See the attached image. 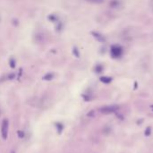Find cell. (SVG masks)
Listing matches in <instances>:
<instances>
[{
	"label": "cell",
	"mask_w": 153,
	"mask_h": 153,
	"mask_svg": "<svg viewBox=\"0 0 153 153\" xmlns=\"http://www.w3.org/2000/svg\"><path fill=\"white\" fill-rule=\"evenodd\" d=\"M117 107L115 106H108V107H103L101 108H100V111L102 114H111V113H115L117 110Z\"/></svg>",
	"instance_id": "3957f363"
},
{
	"label": "cell",
	"mask_w": 153,
	"mask_h": 153,
	"mask_svg": "<svg viewBox=\"0 0 153 153\" xmlns=\"http://www.w3.org/2000/svg\"><path fill=\"white\" fill-rule=\"evenodd\" d=\"M56 127H57V133H58L59 134H61V133L63 132V129H64V125L61 124V123H57V124H56Z\"/></svg>",
	"instance_id": "5b68a950"
},
{
	"label": "cell",
	"mask_w": 153,
	"mask_h": 153,
	"mask_svg": "<svg viewBox=\"0 0 153 153\" xmlns=\"http://www.w3.org/2000/svg\"><path fill=\"white\" fill-rule=\"evenodd\" d=\"M53 77L52 75H47L46 76H44V80H51Z\"/></svg>",
	"instance_id": "30bf717a"
},
{
	"label": "cell",
	"mask_w": 153,
	"mask_h": 153,
	"mask_svg": "<svg viewBox=\"0 0 153 153\" xmlns=\"http://www.w3.org/2000/svg\"><path fill=\"white\" fill-rule=\"evenodd\" d=\"M94 35H95V37H96V38L99 40L100 41H101V42L105 41V38H104L102 35H100V34H99V33H94Z\"/></svg>",
	"instance_id": "ba28073f"
},
{
	"label": "cell",
	"mask_w": 153,
	"mask_h": 153,
	"mask_svg": "<svg viewBox=\"0 0 153 153\" xmlns=\"http://www.w3.org/2000/svg\"><path fill=\"white\" fill-rule=\"evenodd\" d=\"M150 127H148V128H147V129H146V131H145V135L146 136H149L150 135Z\"/></svg>",
	"instance_id": "9c48e42d"
},
{
	"label": "cell",
	"mask_w": 153,
	"mask_h": 153,
	"mask_svg": "<svg viewBox=\"0 0 153 153\" xmlns=\"http://www.w3.org/2000/svg\"><path fill=\"white\" fill-rule=\"evenodd\" d=\"M100 81L104 83H109L111 82L112 79L110 77H107V76H103V77H100Z\"/></svg>",
	"instance_id": "8992f818"
},
{
	"label": "cell",
	"mask_w": 153,
	"mask_h": 153,
	"mask_svg": "<svg viewBox=\"0 0 153 153\" xmlns=\"http://www.w3.org/2000/svg\"><path fill=\"white\" fill-rule=\"evenodd\" d=\"M18 136L20 138H23L24 137V133L22 131H18Z\"/></svg>",
	"instance_id": "8fae6325"
},
{
	"label": "cell",
	"mask_w": 153,
	"mask_h": 153,
	"mask_svg": "<svg viewBox=\"0 0 153 153\" xmlns=\"http://www.w3.org/2000/svg\"><path fill=\"white\" fill-rule=\"evenodd\" d=\"M8 125H9V122L7 119H4L2 122V126H1V135L3 140H7V135H8Z\"/></svg>",
	"instance_id": "7a4b0ae2"
},
{
	"label": "cell",
	"mask_w": 153,
	"mask_h": 153,
	"mask_svg": "<svg viewBox=\"0 0 153 153\" xmlns=\"http://www.w3.org/2000/svg\"><path fill=\"white\" fill-rule=\"evenodd\" d=\"M151 107H152V109H153V106H151Z\"/></svg>",
	"instance_id": "4fadbf2b"
},
{
	"label": "cell",
	"mask_w": 153,
	"mask_h": 153,
	"mask_svg": "<svg viewBox=\"0 0 153 153\" xmlns=\"http://www.w3.org/2000/svg\"><path fill=\"white\" fill-rule=\"evenodd\" d=\"M109 5H110V7L112 8H119L122 5V2L121 0H111Z\"/></svg>",
	"instance_id": "277c9868"
},
{
	"label": "cell",
	"mask_w": 153,
	"mask_h": 153,
	"mask_svg": "<svg viewBox=\"0 0 153 153\" xmlns=\"http://www.w3.org/2000/svg\"><path fill=\"white\" fill-rule=\"evenodd\" d=\"M86 1L91 4H102L105 0H86Z\"/></svg>",
	"instance_id": "52a82bcc"
},
{
	"label": "cell",
	"mask_w": 153,
	"mask_h": 153,
	"mask_svg": "<svg viewBox=\"0 0 153 153\" xmlns=\"http://www.w3.org/2000/svg\"><path fill=\"white\" fill-rule=\"evenodd\" d=\"M11 153H15V152L14 150H12V151H11Z\"/></svg>",
	"instance_id": "7c38bea8"
},
{
	"label": "cell",
	"mask_w": 153,
	"mask_h": 153,
	"mask_svg": "<svg viewBox=\"0 0 153 153\" xmlns=\"http://www.w3.org/2000/svg\"><path fill=\"white\" fill-rule=\"evenodd\" d=\"M110 54H111V57L113 58H119L123 55V48L119 45H113L111 47Z\"/></svg>",
	"instance_id": "6da1fadb"
},
{
	"label": "cell",
	"mask_w": 153,
	"mask_h": 153,
	"mask_svg": "<svg viewBox=\"0 0 153 153\" xmlns=\"http://www.w3.org/2000/svg\"><path fill=\"white\" fill-rule=\"evenodd\" d=\"M152 10H153V8H152Z\"/></svg>",
	"instance_id": "5bb4252c"
}]
</instances>
